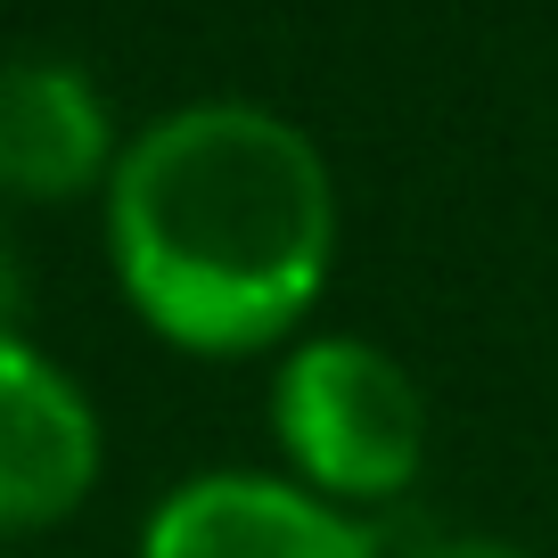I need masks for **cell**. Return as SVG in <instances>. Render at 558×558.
Segmentation results:
<instances>
[{
  "instance_id": "3",
  "label": "cell",
  "mask_w": 558,
  "mask_h": 558,
  "mask_svg": "<svg viewBox=\"0 0 558 558\" xmlns=\"http://www.w3.org/2000/svg\"><path fill=\"white\" fill-rule=\"evenodd\" d=\"M107 476V418L90 386L25 329H0V550L58 534Z\"/></svg>"
},
{
  "instance_id": "2",
  "label": "cell",
  "mask_w": 558,
  "mask_h": 558,
  "mask_svg": "<svg viewBox=\"0 0 558 558\" xmlns=\"http://www.w3.org/2000/svg\"><path fill=\"white\" fill-rule=\"evenodd\" d=\"M271 452L304 493L337 509H386L427 469V395L386 345L353 329H304L271 362Z\"/></svg>"
},
{
  "instance_id": "6",
  "label": "cell",
  "mask_w": 558,
  "mask_h": 558,
  "mask_svg": "<svg viewBox=\"0 0 558 558\" xmlns=\"http://www.w3.org/2000/svg\"><path fill=\"white\" fill-rule=\"evenodd\" d=\"M25 320V263H17V239H9V197H0V329Z\"/></svg>"
},
{
  "instance_id": "5",
  "label": "cell",
  "mask_w": 558,
  "mask_h": 558,
  "mask_svg": "<svg viewBox=\"0 0 558 558\" xmlns=\"http://www.w3.org/2000/svg\"><path fill=\"white\" fill-rule=\"evenodd\" d=\"M123 123L99 74L58 50L0 58V197L9 206H83L107 197L123 157Z\"/></svg>"
},
{
  "instance_id": "1",
  "label": "cell",
  "mask_w": 558,
  "mask_h": 558,
  "mask_svg": "<svg viewBox=\"0 0 558 558\" xmlns=\"http://www.w3.org/2000/svg\"><path fill=\"white\" fill-rule=\"evenodd\" d=\"M116 296L190 362H255L313 329L337 279V173L263 99H181L148 116L99 197Z\"/></svg>"
},
{
  "instance_id": "4",
  "label": "cell",
  "mask_w": 558,
  "mask_h": 558,
  "mask_svg": "<svg viewBox=\"0 0 558 558\" xmlns=\"http://www.w3.org/2000/svg\"><path fill=\"white\" fill-rule=\"evenodd\" d=\"M132 558H386V542L288 469H197L140 518Z\"/></svg>"
},
{
  "instance_id": "7",
  "label": "cell",
  "mask_w": 558,
  "mask_h": 558,
  "mask_svg": "<svg viewBox=\"0 0 558 558\" xmlns=\"http://www.w3.org/2000/svg\"><path fill=\"white\" fill-rule=\"evenodd\" d=\"M402 558H534V550H518V542H501V534H436V542H418V550H402Z\"/></svg>"
}]
</instances>
